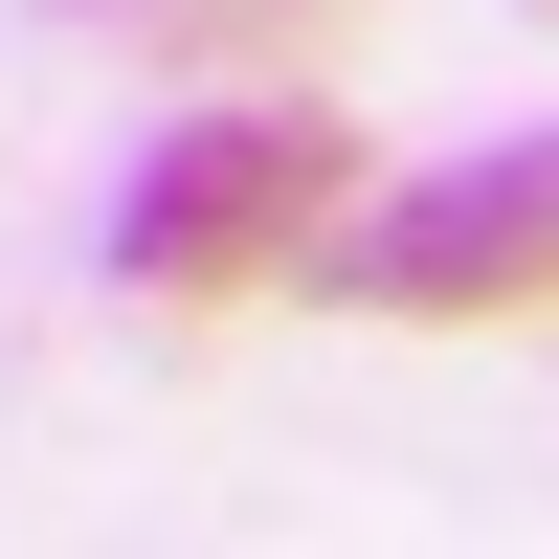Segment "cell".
Wrapping results in <instances>:
<instances>
[{"mask_svg":"<svg viewBox=\"0 0 559 559\" xmlns=\"http://www.w3.org/2000/svg\"><path fill=\"white\" fill-rule=\"evenodd\" d=\"M336 202H358V112H313V90H269V112H179L157 157H134V292H179V313H224V292H292L313 247H336Z\"/></svg>","mask_w":559,"mask_h":559,"instance_id":"cell-1","label":"cell"},{"mask_svg":"<svg viewBox=\"0 0 559 559\" xmlns=\"http://www.w3.org/2000/svg\"><path fill=\"white\" fill-rule=\"evenodd\" d=\"M336 292H358V313H403V336L537 313V292H559V134H515V157H448V179H403V202L336 247Z\"/></svg>","mask_w":559,"mask_h":559,"instance_id":"cell-2","label":"cell"},{"mask_svg":"<svg viewBox=\"0 0 559 559\" xmlns=\"http://www.w3.org/2000/svg\"><path fill=\"white\" fill-rule=\"evenodd\" d=\"M112 45H157V68H269V45H313L336 0H90Z\"/></svg>","mask_w":559,"mask_h":559,"instance_id":"cell-3","label":"cell"},{"mask_svg":"<svg viewBox=\"0 0 559 559\" xmlns=\"http://www.w3.org/2000/svg\"><path fill=\"white\" fill-rule=\"evenodd\" d=\"M537 23H559V0H537Z\"/></svg>","mask_w":559,"mask_h":559,"instance_id":"cell-4","label":"cell"}]
</instances>
